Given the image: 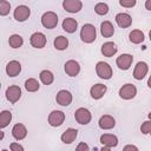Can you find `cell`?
<instances>
[{
	"label": "cell",
	"mask_w": 151,
	"mask_h": 151,
	"mask_svg": "<svg viewBox=\"0 0 151 151\" xmlns=\"http://www.w3.org/2000/svg\"><path fill=\"white\" fill-rule=\"evenodd\" d=\"M64 70H65V72H66L67 76H70V77H76V76H78L79 72H80V65H79L78 61L71 59V60H67V61L65 63Z\"/></svg>",
	"instance_id": "4fadbf2b"
},
{
	"label": "cell",
	"mask_w": 151,
	"mask_h": 151,
	"mask_svg": "<svg viewBox=\"0 0 151 151\" xmlns=\"http://www.w3.org/2000/svg\"><path fill=\"white\" fill-rule=\"evenodd\" d=\"M29 44L34 48H42L46 45V37L41 32H35L29 38Z\"/></svg>",
	"instance_id": "8fae6325"
},
{
	"label": "cell",
	"mask_w": 151,
	"mask_h": 151,
	"mask_svg": "<svg viewBox=\"0 0 151 151\" xmlns=\"http://www.w3.org/2000/svg\"><path fill=\"white\" fill-rule=\"evenodd\" d=\"M39 83L37 79L34 78H28L26 81H25V88L28 91V92H35L39 90Z\"/></svg>",
	"instance_id": "f546056e"
},
{
	"label": "cell",
	"mask_w": 151,
	"mask_h": 151,
	"mask_svg": "<svg viewBox=\"0 0 151 151\" xmlns=\"http://www.w3.org/2000/svg\"><path fill=\"white\" fill-rule=\"evenodd\" d=\"M94 12H96L98 15H105V14H107V12H109V6H107L105 2H98V4L94 6Z\"/></svg>",
	"instance_id": "4dcf8cb0"
},
{
	"label": "cell",
	"mask_w": 151,
	"mask_h": 151,
	"mask_svg": "<svg viewBox=\"0 0 151 151\" xmlns=\"http://www.w3.org/2000/svg\"><path fill=\"white\" fill-rule=\"evenodd\" d=\"M149 38H150V41H151V31L149 32Z\"/></svg>",
	"instance_id": "60d3db41"
},
{
	"label": "cell",
	"mask_w": 151,
	"mask_h": 151,
	"mask_svg": "<svg viewBox=\"0 0 151 151\" xmlns=\"http://www.w3.org/2000/svg\"><path fill=\"white\" fill-rule=\"evenodd\" d=\"M13 15H14V19H15L17 21L22 22V21L27 20L28 17L31 15V9H29V7L26 6V5H19V6H17V8L14 9Z\"/></svg>",
	"instance_id": "52a82bcc"
},
{
	"label": "cell",
	"mask_w": 151,
	"mask_h": 151,
	"mask_svg": "<svg viewBox=\"0 0 151 151\" xmlns=\"http://www.w3.org/2000/svg\"><path fill=\"white\" fill-rule=\"evenodd\" d=\"M63 8L68 13H78L83 8V2L80 0H64Z\"/></svg>",
	"instance_id": "30bf717a"
},
{
	"label": "cell",
	"mask_w": 151,
	"mask_h": 151,
	"mask_svg": "<svg viewBox=\"0 0 151 151\" xmlns=\"http://www.w3.org/2000/svg\"><path fill=\"white\" fill-rule=\"evenodd\" d=\"M117 46L114 42L112 41H107V42H104L103 46H101V53L104 57H112L117 53Z\"/></svg>",
	"instance_id": "603a6c76"
},
{
	"label": "cell",
	"mask_w": 151,
	"mask_h": 151,
	"mask_svg": "<svg viewBox=\"0 0 151 151\" xmlns=\"http://www.w3.org/2000/svg\"><path fill=\"white\" fill-rule=\"evenodd\" d=\"M98 125H99V127L103 129V130H111V129L114 127L116 120H114V118H113L112 116H110V114H104V116H101V117L99 118Z\"/></svg>",
	"instance_id": "2e32d148"
},
{
	"label": "cell",
	"mask_w": 151,
	"mask_h": 151,
	"mask_svg": "<svg viewBox=\"0 0 151 151\" xmlns=\"http://www.w3.org/2000/svg\"><path fill=\"white\" fill-rule=\"evenodd\" d=\"M9 149H11V151H24V146H21L18 143H11Z\"/></svg>",
	"instance_id": "e575fe53"
},
{
	"label": "cell",
	"mask_w": 151,
	"mask_h": 151,
	"mask_svg": "<svg viewBox=\"0 0 151 151\" xmlns=\"http://www.w3.org/2000/svg\"><path fill=\"white\" fill-rule=\"evenodd\" d=\"M136 0H119V4H120V6H123V7H126V8H131V7H133L134 5H136Z\"/></svg>",
	"instance_id": "836d02e7"
},
{
	"label": "cell",
	"mask_w": 151,
	"mask_h": 151,
	"mask_svg": "<svg viewBox=\"0 0 151 151\" xmlns=\"http://www.w3.org/2000/svg\"><path fill=\"white\" fill-rule=\"evenodd\" d=\"M65 120V113L63 111L59 110H53L50 114H48V124L51 126H60Z\"/></svg>",
	"instance_id": "ba28073f"
},
{
	"label": "cell",
	"mask_w": 151,
	"mask_h": 151,
	"mask_svg": "<svg viewBox=\"0 0 151 151\" xmlns=\"http://www.w3.org/2000/svg\"><path fill=\"white\" fill-rule=\"evenodd\" d=\"M21 72V65L17 60H12L6 65V73L9 77H17Z\"/></svg>",
	"instance_id": "44dd1931"
},
{
	"label": "cell",
	"mask_w": 151,
	"mask_h": 151,
	"mask_svg": "<svg viewBox=\"0 0 151 151\" xmlns=\"http://www.w3.org/2000/svg\"><path fill=\"white\" fill-rule=\"evenodd\" d=\"M77 134H78V131L76 129L68 127V129H66L63 132V134H61V142L64 144H71V143H73L76 140Z\"/></svg>",
	"instance_id": "ffe728a7"
},
{
	"label": "cell",
	"mask_w": 151,
	"mask_h": 151,
	"mask_svg": "<svg viewBox=\"0 0 151 151\" xmlns=\"http://www.w3.org/2000/svg\"><path fill=\"white\" fill-rule=\"evenodd\" d=\"M147 71H149L147 64L145 61H138L133 70V78L137 80H142L147 74Z\"/></svg>",
	"instance_id": "5bb4252c"
},
{
	"label": "cell",
	"mask_w": 151,
	"mask_h": 151,
	"mask_svg": "<svg viewBox=\"0 0 151 151\" xmlns=\"http://www.w3.org/2000/svg\"><path fill=\"white\" fill-rule=\"evenodd\" d=\"M9 11H11V4L6 0H1L0 1V15L5 17L9 13Z\"/></svg>",
	"instance_id": "d6a6232c"
},
{
	"label": "cell",
	"mask_w": 151,
	"mask_h": 151,
	"mask_svg": "<svg viewBox=\"0 0 151 151\" xmlns=\"http://www.w3.org/2000/svg\"><path fill=\"white\" fill-rule=\"evenodd\" d=\"M78 28V21L73 18H66L63 21V29L67 33H74Z\"/></svg>",
	"instance_id": "7402d4cb"
},
{
	"label": "cell",
	"mask_w": 151,
	"mask_h": 151,
	"mask_svg": "<svg viewBox=\"0 0 151 151\" xmlns=\"http://www.w3.org/2000/svg\"><path fill=\"white\" fill-rule=\"evenodd\" d=\"M2 138H4V132H1V133H0V140H1Z\"/></svg>",
	"instance_id": "ab89813d"
},
{
	"label": "cell",
	"mask_w": 151,
	"mask_h": 151,
	"mask_svg": "<svg viewBox=\"0 0 151 151\" xmlns=\"http://www.w3.org/2000/svg\"><path fill=\"white\" fill-rule=\"evenodd\" d=\"M147 86L151 88V76L149 77V79H147Z\"/></svg>",
	"instance_id": "f35d334b"
},
{
	"label": "cell",
	"mask_w": 151,
	"mask_h": 151,
	"mask_svg": "<svg viewBox=\"0 0 151 151\" xmlns=\"http://www.w3.org/2000/svg\"><path fill=\"white\" fill-rule=\"evenodd\" d=\"M11 120H12V113L7 110L1 111V113H0V127L1 129L6 127L11 123Z\"/></svg>",
	"instance_id": "f1b7e54d"
},
{
	"label": "cell",
	"mask_w": 151,
	"mask_h": 151,
	"mask_svg": "<svg viewBox=\"0 0 151 151\" xmlns=\"http://www.w3.org/2000/svg\"><path fill=\"white\" fill-rule=\"evenodd\" d=\"M136 94H137V87L133 84H125L119 88V97L125 100H130L134 98Z\"/></svg>",
	"instance_id": "8992f818"
},
{
	"label": "cell",
	"mask_w": 151,
	"mask_h": 151,
	"mask_svg": "<svg viewBox=\"0 0 151 151\" xmlns=\"http://www.w3.org/2000/svg\"><path fill=\"white\" fill-rule=\"evenodd\" d=\"M12 136L17 139V140H22L26 136H27V129L24 124L18 123L13 126L12 129Z\"/></svg>",
	"instance_id": "ac0fdd59"
},
{
	"label": "cell",
	"mask_w": 151,
	"mask_h": 151,
	"mask_svg": "<svg viewBox=\"0 0 151 151\" xmlns=\"http://www.w3.org/2000/svg\"><path fill=\"white\" fill-rule=\"evenodd\" d=\"M8 44H9V46H11L12 48H19V47L22 46L24 39H22V37L19 35V34H12V35L9 37V39H8Z\"/></svg>",
	"instance_id": "83f0119b"
},
{
	"label": "cell",
	"mask_w": 151,
	"mask_h": 151,
	"mask_svg": "<svg viewBox=\"0 0 151 151\" xmlns=\"http://www.w3.org/2000/svg\"><path fill=\"white\" fill-rule=\"evenodd\" d=\"M96 72H97V76L101 79H111V77L113 74L111 66L107 63H104V61H98L97 63Z\"/></svg>",
	"instance_id": "277c9868"
},
{
	"label": "cell",
	"mask_w": 151,
	"mask_h": 151,
	"mask_svg": "<svg viewBox=\"0 0 151 151\" xmlns=\"http://www.w3.org/2000/svg\"><path fill=\"white\" fill-rule=\"evenodd\" d=\"M21 97V88L17 85H11L6 90V98L9 103L15 104Z\"/></svg>",
	"instance_id": "9c48e42d"
},
{
	"label": "cell",
	"mask_w": 151,
	"mask_h": 151,
	"mask_svg": "<svg viewBox=\"0 0 151 151\" xmlns=\"http://www.w3.org/2000/svg\"><path fill=\"white\" fill-rule=\"evenodd\" d=\"M100 33L104 38H110L114 33V27L110 21H103L100 25Z\"/></svg>",
	"instance_id": "cb8c5ba5"
},
{
	"label": "cell",
	"mask_w": 151,
	"mask_h": 151,
	"mask_svg": "<svg viewBox=\"0 0 151 151\" xmlns=\"http://www.w3.org/2000/svg\"><path fill=\"white\" fill-rule=\"evenodd\" d=\"M55 100L61 106H68L72 103V94L67 90H60L55 96Z\"/></svg>",
	"instance_id": "9a60e30c"
},
{
	"label": "cell",
	"mask_w": 151,
	"mask_h": 151,
	"mask_svg": "<svg viewBox=\"0 0 151 151\" xmlns=\"http://www.w3.org/2000/svg\"><path fill=\"white\" fill-rule=\"evenodd\" d=\"M129 39L132 44H140L144 41V33L139 29H133L130 34H129Z\"/></svg>",
	"instance_id": "484cf974"
},
{
	"label": "cell",
	"mask_w": 151,
	"mask_h": 151,
	"mask_svg": "<svg viewBox=\"0 0 151 151\" xmlns=\"http://www.w3.org/2000/svg\"><path fill=\"white\" fill-rule=\"evenodd\" d=\"M80 38L86 44H91L96 40L97 38V31H96V27L92 25V24H85L83 27H81V31H80Z\"/></svg>",
	"instance_id": "6da1fadb"
},
{
	"label": "cell",
	"mask_w": 151,
	"mask_h": 151,
	"mask_svg": "<svg viewBox=\"0 0 151 151\" xmlns=\"http://www.w3.org/2000/svg\"><path fill=\"white\" fill-rule=\"evenodd\" d=\"M114 19H116L117 25H118L119 27H122V28H127V27H130L131 24H132V18H131V15L127 14V13H118Z\"/></svg>",
	"instance_id": "e0dca14e"
},
{
	"label": "cell",
	"mask_w": 151,
	"mask_h": 151,
	"mask_svg": "<svg viewBox=\"0 0 151 151\" xmlns=\"http://www.w3.org/2000/svg\"><path fill=\"white\" fill-rule=\"evenodd\" d=\"M74 118H76L77 123H79L81 125H87L91 122V119H92V114H91V112L87 109L79 107L74 112Z\"/></svg>",
	"instance_id": "5b68a950"
},
{
	"label": "cell",
	"mask_w": 151,
	"mask_h": 151,
	"mask_svg": "<svg viewBox=\"0 0 151 151\" xmlns=\"http://www.w3.org/2000/svg\"><path fill=\"white\" fill-rule=\"evenodd\" d=\"M145 8L147 11H151V0H146L145 1Z\"/></svg>",
	"instance_id": "74e56055"
},
{
	"label": "cell",
	"mask_w": 151,
	"mask_h": 151,
	"mask_svg": "<svg viewBox=\"0 0 151 151\" xmlns=\"http://www.w3.org/2000/svg\"><path fill=\"white\" fill-rule=\"evenodd\" d=\"M149 120H145L140 126V132L143 134H151V112L147 114Z\"/></svg>",
	"instance_id": "1f68e13d"
},
{
	"label": "cell",
	"mask_w": 151,
	"mask_h": 151,
	"mask_svg": "<svg viewBox=\"0 0 151 151\" xmlns=\"http://www.w3.org/2000/svg\"><path fill=\"white\" fill-rule=\"evenodd\" d=\"M39 78H40V80H41V83H42L44 85H51V84L53 83V80H54L53 73H52L51 71H48V70L41 71L40 74H39Z\"/></svg>",
	"instance_id": "4316f807"
},
{
	"label": "cell",
	"mask_w": 151,
	"mask_h": 151,
	"mask_svg": "<svg viewBox=\"0 0 151 151\" xmlns=\"http://www.w3.org/2000/svg\"><path fill=\"white\" fill-rule=\"evenodd\" d=\"M132 61H133V57L131 55V54H129V53H123V54H120L118 58H117V60H116V64H117V66L120 68V70H129L130 68V66L132 65Z\"/></svg>",
	"instance_id": "7c38bea8"
},
{
	"label": "cell",
	"mask_w": 151,
	"mask_h": 151,
	"mask_svg": "<svg viewBox=\"0 0 151 151\" xmlns=\"http://www.w3.org/2000/svg\"><path fill=\"white\" fill-rule=\"evenodd\" d=\"M41 25L47 29H52V28L57 27V25H58V15L52 11L45 12L42 14V17H41Z\"/></svg>",
	"instance_id": "7a4b0ae2"
},
{
	"label": "cell",
	"mask_w": 151,
	"mask_h": 151,
	"mask_svg": "<svg viewBox=\"0 0 151 151\" xmlns=\"http://www.w3.org/2000/svg\"><path fill=\"white\" fill-rule=\"evenodd\" d=\"M100 143L103 144L101 150L103 151H109L111 147H116L118 145V138L114 134L104 133V134L100 136Z\"/></svg>",
	"instance_id": "3957f363"
},
{
	"label": "cell",
	"mask_w": 151,
	"mask_h": 151,
	"mask_svg": "<svg viewBox=\"0 0 151 151\" xmlns=\"http://www.w3.org/2000/svg\"><path fill=\"white\" fill-rule=\"evenodd\" d=\"M124 150H138V147L134 145H126L124 146Z\"/></svg>",
	"instance_id": "8d00e7d4"
},
{
	"label": "cell",
	"mask_w": 151,
	"mask_h": 151,
	"mask_svg": "<svg viewBox=\"0 0 151 151\" xmlns=\"http://www.w3.org/2000/svg\"><path fill=\"white\" fill-rule=\"evenodd\" d=\"M77 150H78V151H81V150H84V151H88L90 147H88V145H87L86 143H80V144L77 146Z\"/></svg>",
	"instance_id": "d590c367"
},
{
	"label": "cell",
	"mask_w": 151,
	"mask_h": 151,
	"mask_svg": "<svg viewBox=\"0 0 151 151\" xmlns=\"http://www.w3.org/2000/svg\"><path fill=\"white\" fill-rule=\"evenodd\" d=\"M106 85H103V84H96L91 87L90 90V94L93 99H100L104 97V94L106 93Z\"/></svg>",
	"instance_id": "d6986e66"
},
{
	"label": "cell",
	"mask_w": 151,
	"mask_h": 151,
	"mask_svg": "<svg viewBox=\"0 0 151 151\" xmlns=\"http://www.w3.org/2000/svg\"><path fill=\"white\" fill-rule=\"evenodd\" d=\"M53 45H54V47H55L57 50L64 51V50H66L67 46H68V39H67L66 37H64V35H59V37H57V38L54 39Z\"/></svg>",
	"instance_id": "d4e9b609"
}]
</instances>
